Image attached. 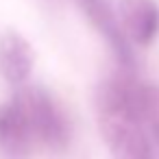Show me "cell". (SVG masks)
Here are the masks:
<instances>
[{
    "mask_svg": "<svg viewBox=\"0 0 159 159\" xmlns=\"http://www.w3.org/2000/svg\"><path fill=\"white\" fill-rule=\"evenodd\" d=\"M33 142L35 137L13 98L0 105V155L5 159H29Z\"/></svg>",
    "mask_w": 159,
    "mask_h": 159,
    "instance_id": "3",
    "label": "cell"
},
{
    "mask_svg": "<svg viewBox=\"0 0 159 159\" xmlns=\"http://www.w3.org/2000/svg\"><path fill=\"white\" fill-rule=\"evenodd\" d=\"M124 33L137 46H148L159 33V5L155 0H120Z\"/></svg>",
    "mask_w": 159,
    "mask_h": 159,
    "instance_id": "4",
    "label": "cell"
},
{
    "mask_svg": "<svg viewBox=\"0 0 159 159\" xmlns=\"http://www.w3.org/2000/svg\"><path fill=\"white\" fill-rule=\"evenodd\" d=\"M139 113L142 122L148 129L150 137L159 146V87L157 85H144L139 92Z\"/></svg>",
    "mask_w": 159,
    "mask_h": 159,
    "instance_id": "6",
    "label": "cell"
},
{
    "mask_svg": "<svg viewBox=\"0 0 159 159\" xmlns=\"http://www.w3.org/2000/svg\"><path fill=\"white\" fill-rule=\"evenodd\" d=\"M79 9L85 13V18L89 20V24L105 37V42L109 44L113 57L118 59L122 70L133 72L135 70V57H133V48L126 39L124 29L120 26L116 13L111 11L107 0H76Z\"/></svg>",
    "mask_w": 159,
    "mask_h": 159,
    "instance_id": "2",
    "label": "cell"
},
{
    "mask_svg": "<svg viewBox=\"0 0 159 159\" xmlns=\"http://www.w3.org/2000/svg\"><path fill=\"white\" fill-rule=\"evenodd\" d=\"M33 137L50 150H66L70 144V124L52 96L42 87H20L13 96Z\"/></svg>",
    "mask_w": 159,
    "mask_h": 159,
    "instance_id": "1",
    "label": "cell"
},
{
    "mask_svg": "<svg viewBox=\"0 0 159 159\" xmlns=\"http://www.w3.org/2000/svg\"><path fill=\"white\" fill-rule=\"evenodd\" d=\"M33 61V48L18 31H7L0 37V72L11 85H22L29 79Z\"/></svg>",
    "mask_w": 159,
    "mask_h": 159,
    "instance_id": "5",
    "label": "cell"
}]
</instances>
